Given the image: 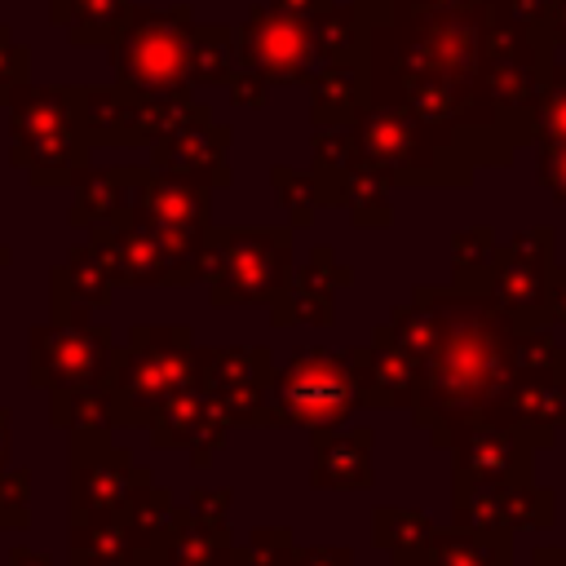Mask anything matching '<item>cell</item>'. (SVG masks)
I'll list each match as a JSON object with an SVG mask.
<instances>
[{"label":"cell","instance_id":"1","mask_svg":"<svg viewBox=\"0 0 566 566\" xmlns=\"http://www.w3.org/2000/svg\"><path fill=\"white\" fill-rule=\"evenodd\" d=\"M438 310V340L420 358V380L411 394V416L451 447L469 424L491 420L513 385V332L517 323L491 301V292H429Z\"/></svg>","mask_w":566,"mask_h":566},{"label":"cell","instance_id":"2","mask_svg":"<svg viewBox=\"0 0 566 566\" xmlns=\"http://www.w3.org/2000/svg\"><path fill=\"white\" fill-rule=\"evenodd\" d=\"M358 402H363V389H358V349L354 354L301 349V358H292L274 376V385H261V402H256V416L252 420H287V424L332 429Z\"/></svg>","mask_w":566,"mask_h":566},{"label":"cell","instance_id":"3","mask_svg":"<svg viewBox=\"0 0 566 566\" xmlns=\"http://www.w3.org/2000/svg\"><path fill=\"white\" fill-rule=\"evenodd\" d=\"M553 270V230L535 226L522 230L513 243H504L495 252V270H491V301L517 323V327H539L544 323V283Z\"/></svg>","mask_w":566,"mask_h":566},{"label":"cell","instance_id":"4","mask_svg":"<svg viewBox=\"0 0 566 566\" xmlns=\"http://www.w3.org/2000/svg\"><path fill=\"white\" fill-rule=\"evenodd\" d=\"M106 332L88 323H53L31 332V380L40 376L53 394H84L106 371Z\"/></svg>","mask_w":566,"mask_h":566},{"label":"cell","instance_id":"5","mask_svg":"<svg viewBox=\"0 0 566 566\" xmlns=\"http://www.w3.org/2000/svg\"><path fill=\"white\" fill-rule=\"evenodd\" d=\"M190 354L186 349H150V332H133V349L124 358V376L111 394L115 420H146L155 407L172 398V389H186Z\"/></svg>","mask_w":566,"mask_h":566},{"label":"cell","instance_id":"6","mask_svg":"<svg viewBox=\"0 0 566 566\" xmlns=\"http://www.w3.org/2000/svg\"><path fill=\"white\" fill-rule=\"evenodd\" d=\"M455 473H469V478H486V482H531V438L517 433L513 424L504 420H478L469 424L455 442Z\"/></svg>","mask_w":566,"mask_h":566},{"label":"cell","instance_id":"7","mask_svg":"<svg viewBox=\"0 0 566 566\" xmlns=\"http://www.w3.org/2000/svg\"><path fill=\"white\" fill-rule=\"evenodd\" d=\"M491 420H504L517 433H526L535 451L553 447L557 429H566V363H557L553 371L513 376V385Z\"/></svg>","mask_w":566,"mask_h":566},{"label":"cell","instance_id":"8","mask_svg":"<svg viewBox=\"0 0 566 566\" xmlns=\"http://www.w3.org/2000/svg\"><path fill=\"white\" fill-rule=\"evenodd\" d=\"M97 455H80L75 460V517H93V513H128L146 486V469H133L128 455L111 451L97 433H93Z\"/></svg>","mask_w":566,"mask_h":566},{"label":"cell","instance_id":"9","mask_svg":"<svg viewBox=\"0 0 566 566\" xmlns=\"http://www.w3.org/2000/svg\"><path fill=\"white\" fill-rule=\"evenodd\" d=\"M234 248H226V274H221V292L217 301L230 305V301H265L274 296L283 283H287V243L279 248V234L265 243V234H256V252L248 256L243 252V234L230 239Z\"/></svg>","mask_w":566,"mask_h":566},{"label":"cell","instance_id":"10","mask_svg":"<svg viewBox=\"0 0 566 566\" xmlns=\"http://www.w3.org/2000/svg\"><path fill=\"white\" fill-rule=\"evenodd\" d=\"M212 548H226V531L208 517L181 513L164 531H155L150 566H226V557H212Z\"/></svg>","mask_w":566,"mask_h":566},{"label":"cell","instance_id":"11","mask_svg":"<svg viewBox=\"0 0 566 566\" xmlns=\"http://www.w3.org/2000/svg\"><path fill=\"white\" fill-rule=\"evenodd\" d=\"M424 566H513V535L509 531H473V526L433 531Z\"/></svg>","mask_w":566,"mask_h":566},{"label":"cell","instance_id":"12","mask_svg":"<svg viewBox=\"0 0 566 566\" xmlns=\"http://www.w3.org/2000/svg\"><path fill=\"white\" fill-rule=\"evenodd\" d=\"M318 486H367L371 482V433H323L314 442Z\"/></svg>","mask_w":566,"mask_h":566},{"label":"cell","instance_id":"13","mask_svg":"<svg viewBox=\"0 0 566 566\" xmlns=\"http://www.w3.org/2000/svg\"><path fill=\"white\" fill-rule=\"evenodd\" d=\"M376 544L394 557V566H424L433 522L416 509H376Z\"/></svg>","mask_w":566,"mask_h":566},{"label":"cell","instance_id":"14","mask_svg":"<svg viewBox=\"0 0 566 566\" xmlns=\"http://www.w3.org/2000/svg\"><path fill=\"white\" fill-rule=\"evenodd\" d=\"M495 252H500V243H495V234L486 226L455 234V256H451L455 292H486L491 270H495Z\"/></svg>","mask_w":566,"mask_h":566},{"label":"cell","instance_id":"15","mask_svg":"<svg viewBox=\"0 0 566 566\" xmlns=\"http://www.w3.org/2000/svg\"><path fill=\"white\" fill-rule=\"evenodd\" d=\"M557 363H566V345L553 340L548 323H539V327H517V332H513V376L553 371Z\"/></svg>","mask_w":566,"mask_h":566},{"label":"cell","instance_id":"16","mask_svg":"<svg viewBox=\"0 0 566 566\" xmlns=\"http://www.w3.org/2000/svg\"><path fill=\"white\" fill-rule=\"evenodd\" d=\"M539 181L566 203V142H544V159H539Z\"/></svg>","mask_w":566,"mask_h":566},{"label":"cell","instance_id":"17","mask_svg":"<svg viewBox=\"0 0 566 566\" xmlns=\"http://www.w3.org/2000/svg\"><path fill=\"white\" fill-rule=\"evenodd\" d=\"M544 323L553 327H566V265H553L548 270V283H544Z\"/></svg>","mask_w":566,"mask_h":566},{"label":"cell","instance_id":"18","mask_svg":"<svg viewBox=\"0 0 566 566\" xmlns=\"http://www.w3.org/2000/svg\"><path fill=\"white\" fill-rule=\"evenodd\" d=\"M301 566H349L345 548H318V553H301Z\"/></svg>","mask_w":566,"mask_h":566},{"label":"cell","instance_id":"19","mask_svg":"<svg viewBox=\"0 0 566 566\" xmlns=\"http://www.w3.org/2000/svg\"><path fill=\"white\" fill-rule=\"evenodd\" d=\"M531 566H566V548H557V544L535 548V553H531Z\"/></svg>","mask_w":566,"mask_h":566},{"label":"cell","instance_id":"20","mask_svg":"<svg viewBox=\"0 0 566 566\" xmlns=\"http://www.w3.org/2000/svg\"><path fill=\"white\" fill-rule=\"evenodd\" d=\"M4 451H9V411L0 407V464H4Z\"/></svg>","mask_w":566,"mask_h":566}]
</instances>
